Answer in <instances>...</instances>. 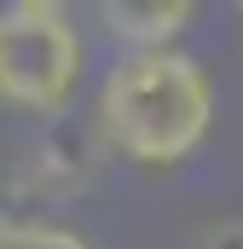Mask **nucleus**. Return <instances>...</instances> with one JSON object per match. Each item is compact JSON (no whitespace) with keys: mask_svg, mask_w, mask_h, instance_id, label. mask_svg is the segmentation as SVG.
Returning a JSON list of instances; mask_svg holds the SVG:
<instances>
[{"mask_svg":"<svg viewBox=\"0 0 243 249\" xmlns=\"http://www.w3.org/2000/svg\"><path fill=\"white\" fill-rule=\"evenodd\" d=\"M214 122V81L191 53H127L99 87V127L145 168L185 162Z\"/></svg>","mask_w":243,"mask_h":249,"instance_id":"1","label":"nucleus"},{"mask_svg":"<svg viewBox=\"0 0 243 249\" xmlns=\"http://www.w3.org/2000/svg\"><path fill=\"white\" fill-rule=\"evenodd\" d=\"M81 87V29L58 0L0 6V105L29 116L69 110Z\"/></svg>","mask_w":243,"mask_h":249,"instance_id":"2","label":"nucleus"},{"mask_svg":"<svg viewBox=\"0 0 243 249\" xmlns=\"http://www.w3.org/2000/svg\"><path fill=\"white\" fill-rule=\"evenodd\" d=\"M99 23L116 41H127L133 53H162L191 23V6L185 0H156V6H145V0H104L99 6Z\"/></svg>","mask_w":243,"mask_h":249,"instance_id":"3","label":"nucleus"},{"mask_svg":"<svg viewBox=\"0 0 243 249\" xmlns=\"http://www.w3.org/2000/svg\"><path fill=\"white\" fill-rule=\"evenodd\" d=\"M0 249H93L81 232L69 226H52V220H17L6 214L0 220Z\"/></svg>","mask_w":243,"mask_h":249,"instance_id":"4","label":"nucleus"},{"mask_svg":"<svg viewBox=\"0 0 243 249\" xmlns=\"http://www.w3.org/2000/svg\"><path fill=\"white\" fill-rule=\"evenodd\" d=\"M197 249H243V220H214L197 238Z\"/></svg>","mask_w":243,"mask_h":249,"instance_id":"5","label":"nucleus"}]
</instances>
